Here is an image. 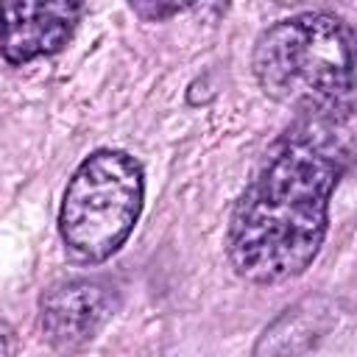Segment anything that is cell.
Wrapping results in <instances>:
<instances>
[{"mask_svg":"<svg viewBox=\"0 0 357 357\" xmlns=\"http://www.w3.org/2000/svg\"><path fill=\"white\" fill-rule=\"evenodd\" d=\"M142 198V165L131 153L112 148L89 153L70 176L61 195V240L86 262L109 259L134 231Z\"/></svg>","mask_w":357,"mask_h":357,"instance_id":"3957f363","label":"cell"},{"mask_svg":"<svg viewBox=\"0 0 357 357\" xmlns=\"http://www.w3.org/2000/svg\"><path fill=\"white\" fill-rule=\"evenodd\" d=\"M329 307L321 298H307L287 307L259 337L254 357H298L312 349L329 329Z\"/></svg>","mask_w":357,"mask_h":357,"instance_id":"8992f818","label":"cell"},{"mask_svg":"<svg viewBox=\"0 0 357 357\" xmlns=\"http://www.w3.org/2000/svg\"><path fill=\"white\" fill-rule=\"evenodd\" d=\"M351 153L354 117H296L279 134L229 218L226 254L237 276L279 284L310 268Z\"/></svg>","mask_w":357,"mask_h":357,"instance_id":"6da1fadb","label":"cell"},{"mask_svg":"<svg viewBox=\"0 0 357 357\" xmlns=\"http://www.w3.org/2000/svg\"><path fill=\"white\" fill-rule=\"evenodd\" d=\"M117 293L92 279H67L50 284L39 298V324L56 349L89 343L117 312Z\"/></svg>","mask_w":357,"mask_h":357,"instance_id":"277c9868","label":"cell"},{"mask_svg":"<svg viewBox=\"0 0 357 357\" xmlns=\"http://www.w3.org/2000/svg\"><path fill=\"white\" fill-rule=\"evenodd\" d=\"M17 351V337H14V329L8 324L0 321V357H14Z\"/></svg>","mask_w":357,"mask_h":357,"instance_id":"ba28073f","label":"cell"},{"mask_svg":"<svg viewBox=\"0 0 357 357\" xmlns=\"http://www.w3.org/2000/svg\"><path fill=\"white\" fill-rule=\"evenodd\" d=\"M137 14H142V17H148V20H162V17H167V14H178L181 11V6H131Z\"/></svg>","mask_w":357,"mask_h":357,"instance_id":"52a82bcc","label":"cell"},{"mask_svg":"<svg viewBox=\"0 0 357 357\" xmlns=\"http://www.w3.org/2000/svg\"><path fill=\"white\" fill-rule=\"evenodd\" d=\"M84 14L81 3H0V53L11 67L42 56H56L73 39Z\"/></svg>","mask_w":357,"mask_h":357,"instance_id":"5b68a950","label":"cell"},{"mask_svg":"<svg viewBox=\"0 0 357 357\" xmlns=\"http://www.w3.org/2000/svg\"><path fill=\"white\" fill-rule=\"evenodd\" d=\"M251 70L298 117H354V33L332 14L304 11L265 28Z\"/></svg>","mask_w":357,"mask_h":357,"instance_id":"7a4b0ae2","label":"cell"}]
</instances>
